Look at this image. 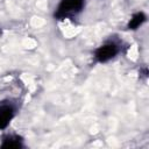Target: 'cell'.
I'll list each match as a JSON object with an SVG mask.
<instances>
[{
  "instance_id": "1",
  "label": "cell",
  "mask_w": 149,
  "mask_h": 149,
  "mask_svg": "<svg viewBox=\"0 0 149 149\" xmlns=\"http://www.w3.org/2000/svg\"><path fill=\"white\" fill-rule=\"evenodd\" d=\"M85 0H61L55 9L54 16L57 20L72 19L84 10Z\"/></svg>"
},
{
  "instance_id": "5",
  "label": "cell",
  "mask_w": 149,
  "mask_h": 149,
  "mask_svg": "<svg viewBox=\"0 0 149 149\" xmlns=\"http://www.w3.org/2000/svg\"><path fill=\"white\" fill-rule=\"evenodd\" d=\"M146 20H147L146 14H144L143 12H137V13H135V14L130 17V20H129L127 27H128V29H130V30H136L139 27H141V26L146 22Z\"/></svg>"
},
{
  "instance_id": "4",
  "label": "cell",
  "mask_w": 149,
  "mask_h": 149,
  "mask_svg": "<svg viewBox=\"0 0 149 149\" xmlns=\"http://www.w3.org/2000/svg\"><path fill=\"white\" fill-rule=\"evenodd\" d=\"M0 147L6 149H19L23 147V140L21 136L16 134H8L3 136L2 143L0 144Z\"/></svg>"
},
{
  "instance_id": "2",
  "label": "cell",
  "mask_w": 149,
  "mask_h": 149,
  "mask_svg": "<svg viewBox=\"0 0 149 149\" xmlns=\"http://www.w3.org/2000/svg\"><path fill=\"white\" fill-rule=\"evenodd\" d=\"M120 50V44L116 41L109 40L94 50V59L98 63H107L115 58L119 55Z\"/></svg>"
},
{
  "instance_id": "3",
  "label": "cell",
  "mask_w": 149,
  "mask_h": 149,
  "mask_svg": "<svg viewBox=\"0 0 149 149\" xmlns=\"http://www.w3.org/2000/svg\"><path fill=\"white\" fill-rule=\"evenodd\" d=\"M16 108L12 102L1 101L0 102V130L6 129L13 118L15 116Z\"/></svg>"
}]
</instances>
